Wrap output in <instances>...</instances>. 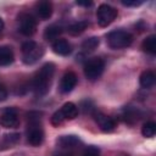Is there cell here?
<instances>
[{"instance_id": "17", "label": "cell", "mask_w": 156, "mask_h": 156, "mask_svg": "<svg viewBox=\"0 0 156 156\" xmlns=\"http://www.w3.org/2000/svg\"><path fill=\"white\" fill-rule=\"evenodd\" d=\"M140 85L145 89H150L154 84H155V73L150 69H146L141 74H140Z\"/></svg>"}, {"instance_id": "26", "label": "cell", "mask_w": 156, "mask_h": 156, "mask_svg": "<svg viewBox=\"0 0 156 156\" xmlns=\"http://www.w3.org/2000/svg\"><path fill=\"white\" fill-rule=\"evenodd\" d=\"M54 156H74V154L72 152V150H60L58 152H55Z\"/></svg>"}, {"instance_id": "11", "label": "cell", "mask_w": 156, "mask_h": 156, "mask_svg": "<svg viewBox=\"0 0 156 156\" xmlns=\"http://www.w3.org/2000/svg\"><path fill=\"white\" fill-rule=\"evenodd\" d=\"M35 12L41 20H49L52 15V4L48 0H41L35 4Z\"/></svg>"}, {"instance_id": "27", "label": "cell", "mask_w": 156, "mask_h": 156, "mask_svg": "<svg viewBox=\"0 0 156 156\" xmlns=\"http://www.w3.org/2000/svg\"><path fill=\"white\" fill-rule=\"evenodd\" d=\"M6 98H7V90L2 84H0V101H4Z\"/></svg>"}, {"instance_id": "24", "label": "cell", "mask_w": 156, "mask_h": 156, "mask_svg": "<svg viewBox=\"0 0 156 156\" xmlns=\"http://www.w3.org/2000/svg\"><path fill=\"white\" fill-rule=\"evenodd\" d=\"M18 138H20V135H18V134H9V135H5L4 140H5V141H7V146H10V145H12V144L17 143Z\"/></svg>"}, {"instance_id": "20", "label": "cell", "mask_w": 156, "mask_h": 156, "mask_svg": "<svg viewBox=\"0 0 156 156\" xmlns=\"http://www.w3.org/2000/svg\"><path fill=\"white\" fill-rule=\"evenodd\" d=\"M99 38L98 37H90L88 39H85L83 43H82V49L87 52H90V51H94L98 46H99Z\"/></svg>"}, {"instance_id": "25", "label": "cell", "mask_w": 156, "mask_h": 156, "mask_svg": "<svg viewBox=\"0 0 156 156\" xmlns=\"http://www.w3.org/2000/svg\"><path fill=\"white\" fill-rule=\"evenodd\" d=\"M122 4L124 6H139L143 4V1L141 0H139V1H136V0H122Z\"/></svg>"}, {"instance_id": "3", "label": "cell", "mask_w": 156, "mask_h": 156, "mask_svg": "<svg viewBox=\"0 0 156 156\" xmlns=\"http://www.w3.org/2000/svg\"><path fill=\"white\" fill-rule=\"evenodd\" d=\"M106 38L107 44L111 49H124L133 43V35L129 32L122 29L110 32Z\"/></svg>"}, {"instance_id": "23", "label": "cell", "mask_w": 156, "mask_h": 156, "mask_svg": "<svg viewBox=\"0 0 156 156\" xmlns=\"http://www.w3.org/2000/svg\"><path fill=\"white\" fill-rule=\"evenodd\" d=\"M99 155H100V150H99V147H96L94 145L87 146L82 154V156H99Z\"/></svg>"}, {"instance_id": "14", "label": "cell", "mask_w": 156, "mask_h": 156, "mask_svg": "<svg viewBox=\"0 0 156 156\" xmlns=\"http://www.w3.org/2000/svg\"><path fill=\"white\" fill-rule=\"evenodd\" d=\"M15 55L10 46L2 45L0 46V66H7L13 62Z\"/></svg>"}, {"instance_id": "21", "label": "cell", "mask_w": 156, "mask_h": 156, "mask_svg": "<svg viewBox=\"0 0 156 156\" xmlns=\"http://www.w3.org/2000/svg\"><path fill=\"white\" fill-rule=\"evenodd\" d=\"M156 133V124L154 122H146L141 128V134L145 138H152Z\"/></svg>"}, {"instance_id": "15", "label": "cell", "mask_w": 156, "mask_h": 156, "mask_svg": "<svg viewBox=\"0 0 156 156\" xmlns=\"http://www.w3.org/2000/svg\"><path fill=\"white\" fill-rule=\"evenodd\" d=\"M63 29L61 26L58 24H51L49 27L45 28V32H44V38L49 41H54V40H57V38L62 34Z\"/></svg>"}, {"instance_id": "19", "label": "cell", "mask_w": 156, "mask_h": 156, "mask_svg": "<svg viewBox=\"0 0 156 156\" xmlns=\"http://www.w3.org/2000/svg\"><path fill=\"white\" fill-rule=\"evenodd\" d=\"M88 26H89V22L88 21H85V20L78 21V22H76V23H73V24H71L68 27V32L72 35H78V34L83 33L88 28Z\"/></svg>"}, {"instance_id": "8", "label": "cell", "mask_w": 156, "mask_h": 156, "mask_svg": "<svg viewBox=\"0 0 156 156\" xmlns=\"http://www.w3.org/2000/svg\"><path fill=\"white\" fill-rule=\"evenodd\" d=\"M0 124L4 128H16L20 124L17 110L15 107H6L0 113Z\"/></svg>"}, {"instance_id": "6", "label": "cell", "mask_w": 156, "mask_h": 156, "mask_svg": "<svg viewBox=\"0 0 156 156\" xmlns=\"http://www.w3.org/2000/svg\"><path fill=\"white\" fill-rule=\"evenodd\" d=\"M117 13H118L117 10L115 7H112L111 5L101 4L96 11V20H98L99 26L107 27L108 24H111L115 21V18L117 17Z\"/></svg>"}, {"instance_id": "2", "label": "cell", "mask_w": 156, "mask_h": 156, "mask_svg": "<svg viewBox=\"0 0 156 156\" xmlns=\"http://www.w3.org/2000/svg\"><path fill=\"white\" fill-rule=\"evenodd\" d=\"M34 112L28 113V126H27V141L32 146H39L44 140V130L40 124L39 115L34 116Z\"/></svg>"}, {"instance_id": "13", "label": "cell", "mask_w": 156, "mask_h": 156, "mask_svg": "<svg viewBox=\"0 0 156 156\" xmlns=\"http://www.w3.org/2000/svg\"><path fill=\"white\" fill-rule=\"evenodd\" d=\"M52 50H54V52L57 54V55L67 56V55L71 54L72 46H71V44H69L67 40H65V39H57V40H55L54 44H52Z\"/></svg>"}, {"instance_id": "16", "label": "cell", "mask_w": 156, "mask_h": 156, "mask_svg": "<svg viewBox=\"0 0 156 156\" xmlns=\"http://www.w3.org/2000/svg\"><path fill=\"white\" fill-rule=\"evenodd\" d=\"M60 111L63 115L65 119H74L78 116V107L73 102H66L60 108Z\"/></svg>"}, {"instance_id": "28", "label": "cell", "mask_w": 156, "mask_h": 156, "mask_svg": "<svg viewBox=\"0 0 156 156\" xmlns=\"http://www.w3.org/2000/svg\"><path fill=\"white\" fill-rule=\"evenodd\" d=\"M77 5H80V6H91L93 2L91 1H77Z\"/></svg>"}, {"instance_id": "12", "label": "cell", "mask_w": 156, "mask_h": 156, "mask_svg": "<svg viewBox=\"0 0 156 156\" xmlns=\"http://www.w3.org/2000/svg\"><path fill=\"white\" fill-rule=\"evenodd\" d=\"M80 144L79 138L76 135H62L57 139V146L62 150H72Z\"/></svg>"}, {"instance_id": "7", "label": "cell", "mask_w": 156, "mask_h": 156, "mask_svg": "<svg viewBox=\"0 0 156 156\" xmlns=\"http://www.w3.org/2000/svg\"><path fill=\"white\" fill-rule=\"evenodd\" d=\"M18 30L26 35V37H30L37 32V21L35 18L27 13V12H22L18 15Z\"/></svg>"}, {"instance_id": "29", "label": "cell", "mask_w": 156, "mask_h": 156, "mask_svg": "<svg viewBox=\"0 0 156 156\" xmlns=\"http://www.w3.org/2000/svg\"><path fill=\"white\" fill-rule=\"evenodd\" d=\"M2 29H4V21H2V18L0 17V33L2 32Z\"/></svg>"}, {"instance_id": "10", "label": "cell", "mask_w": 156, "mask_h": 156, "mask_svg": "<svg viewBox=\"0 0 156 156\" xmlns=\"http://www.w3.org/2000/svg\"><path fill=\"white\" fill-rule=\"evenodd\" d=\"M94 119L102 132L110 133L116 128V122L113 121V118H111L101 112H94Z\"/></svg>"}, {"instance_id": "1", "label": "cell", "mask_w": 156, "mask_h": 156, "mask_svg": "<svg viewBox=\"0 0 156 156\" xmlns=\"http://www.w3.org/2000/svg\"><path fill=\"white\" fill-rule=\"evenodd\" d=\"M55 72V65L48 62L41 66V68L35 73L33 78V89L37 95H45L51 84V79Z\"/></svg>"}, {"instance_id": "5", "label": "cell", "mask_w": 156, "mask_h": 156, "mask_svg": "<svg viewBox=\"0 0 156 156\" xmlns=\"http://www.w3.org/2000/svg\"><path fill=\"white\" fill-rule=\"evenodd\" d=\"M105 62L101 57H93L84 65V76L89 80H96L104 72Z\"/></svg>"}, {"instance_id": "18", "label": "cell", "mask_w": 156, "mask_h": 156, "mask_svg": "<svg viewBox=\"0 0 156 156\" xmlns=\"http://www.w3.org/2000/svg\"><path fill=\"white\" fill-rule=\"evenodd\" d=\"M141 48L145 52L150 54V55H155L156 54V37L155 35H149L144 39Z\"/></svg>"}, {"instance_id": "9", "label": "cell", "mask_w": 156, "mask_h": 156, "mask_svg": "<svg viewBox=\"0 0 156 156\" xmlns=\"http://www.w3.org/2000/svg\"><path fill=\"white\" fill-rule=\"evenodd\" d=\"M77 82H78V78H77L74 72H72V71L66 72L62 76L61 82H60V91L63 94L72 91L74 89V87L77 85Z\"/></svg>"}, {"instance_id": "22", "label": "cell", "mask_w": 156, "mask_h": 156, "mask_svg": "<svg viewBox=\"0 0 156 156\" xmlns=\"http://www.w3.org/2000/svg\"><path fill=\"white\" fill-rule=\"evenodd\" d=\"M66 119H65V117H63V115L61 113V111L58 110V111H56L54 115H52V117H51V123H52V126H60V124H62L63 122H65Z\"/></svg>"}, {"instance_id": "4", "label": "cell", "mask_w": 156, "mask_h": 156, "mask_svg": "<svg viewBox=\"0 0 156 156\" xmlns=\"http://www.w3.org/2000/svg\"><path fill=\"white\" fill-rule=\"evenodd\" d=\"M43 55V49L33 40H28L22 45V60L26 65L35 63Z\"/></svg>"}]
</instances>
